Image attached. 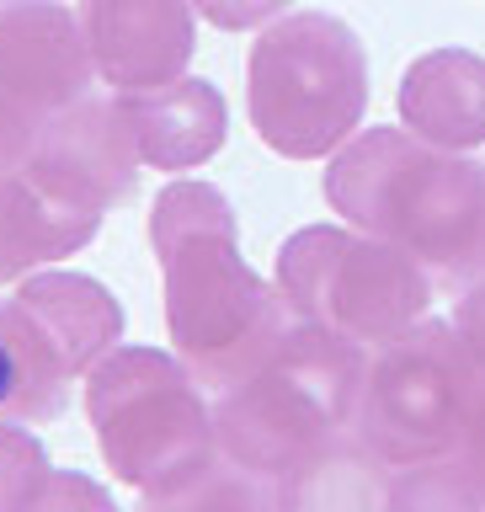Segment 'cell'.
<instances>
[{"instance_id": "4fadbf2b", "label": "cell", "mask_w": 485, "mask_h": 512, "mask_svg": "<svg viewBox=\"0 0 485 512\" xmlns=\"http://www.w3.org/2000/svg\"><path fill=\"white\" fill-rule=\"evenodd\" d=\"M400 118L438 150L485 144V59L470 48H432L400 80Z\"/></svg>"}, {"instance_id": "5b68a950", "label": "cell", "mask_w": 485, "mask_h": 512, "mask_svg": "<svg viewBox=\"0 0 485 512\" xmlns=\"http://www.w3.org/2000/svg\"><path fill=\"white\" fill-rule=\"evenodd\" d=\"M86 416L107 470L139 491L171 486L219 454L198 374L155 347H112L86 379Z\"/></svg>"}, {"instance_id": "8fae6325", "label": "cell", "mask_w": 485, "mask_h": 512, "mask_svg": "<svg viewBox=\"0 0 485 512\" xmlns=\"http://www.w3.org/2000/svg\"><path fill=\"white\" fill-rule=\"evenodd\" d=\"M96 75L118 91H150L187 70L192 59V0H80Z\"/></svg>"}, {"instance_id": "ac0fdd59", "label": "cell", "mask_w": 485, "mask_h": 512, "mask_svg": "<svg viewBox=\"0 0 485 512\" xmlns=\"http://www.w3.org/2000/svg\"><path fill=\"white\" fill-rule=\"evenodd\" d=\"M48 480V454L27 427L0 422V512H27Z\"/></svg>"}, {"instance_id": "7c38bea8", "label": "cell", "mask_w": 485, "mask_h": 512, "mask_svg": "<svg viewBox=\"0 0 485 512\" xmlns=\"http://www.w3.org/2000/svg\"><path fill=\"white\" fill-rule=\"evenodd\" d=\"M118 102L134 128L139 160L155 171L203 166L208 155H219L224 134H230V107H224L219 86L192 75H176L150 91H118Z\"/></svg>"}, {"instance_id": "8992f818", "label": "cell", "mask_w": 485, "mask_h": 512, "mask_svg": "<svg viewBox=\"0 0 485 512\" xmlns=\"http://www.w3.org/2000/svg\"><path fill=\"white\" fill-rule=\"evenodd\" d=\"M480 379L485 363L459 326L416 320L384 347H374L352 432L395 470L454 459Z\"/></svg>"}, {"instance_id": "7a4b0ae2", "label": "cell", "mask_w": 485, "mask_h": 512, "mask_svg": "<svg viewBox=\"0 0 485 512\" xmlns=\"http://www.w3.org/2000/svg\"><path fill=\"white\" fill-rule=\"evenodd\" d=\"M326 198L347 224L400 246L427 278H485V160L438 150L411 128H363L331 155Z\"/></svg>"}, {"instance_id": "e0dca14e", "label": "cell", "mask_w": 485, "mask_h": 512, "mask_svg": "<svg viewBox=\"0 0 485 512\" xmlns=\"http://www.w3.org/2000/svg\"><path fill=\"white\" fill-rule=\"evenodd\" d=\"M384 512H485V496L454 459L406 464V475L390 480Z\"/></svg>"}, {"instance_id": "9a60e30c", "label": "cell", "mask_w": 485, "mask_h": 512, "mask_svg": "<svg viewBox=\"0 0 485 512\" xmlns=\"http://www.w3.org/2000/svg\"><path fill=\"white\" fill-rule=\"evenodd\" d=\"M390 470L352 427L310 448L278 480V512H384L390 507Z\"/></svg>"}, {"instance_id": "cb8c5ba5", "label": "cell", "mask_w": 485, "mask_h": 512, "mask_svg": "<svg viewBox=\"0 0 485 512\" xmlns=\"http://www.w3.org/2000/svg\"><path fill=\"white\" fill-rule=\"evenodd\" d=\"M6 400H11V358H6V347H0V411H6Z\"/></svg>"}, {"instance_id": "ffe728a7", "label": "cell", "mask_w": 485, "mask_h": 512, "mask_svg": "<svg viewBox=\"0 0 485 512\" xmlns=\"http://www.w3.org/2000/svg\"><path fill=\"white\" fill-rule=\"evenodd\" d=\"M38 128H43L38 112H27L22 102H16V96L0 91V176L27 166L32 144H38Z\"/></svg>"}, {"instance_id": "2e32d148", "label": "cell", "mask_w": 485, "mask_h": 512, "mask_svg": "<svg viewBox=\"0 0 485 512\" xmlns=\"http://www.w3.org/2000/svg\"><path fill=\"white\" fill-rule=\"evenodd\" d=\"M139 512H278V480L214 454L171 486L144 491Z\"/></svg>"}, {"instance_id": "277c9868", "label": "cell", "mask_w": 485, "mask_h": 512, "mask_svg": "<svg viewBox=\"0 0 485 512\" xmlns=\"http://www.w3.org/2000/svg\"><path fill=\"white\" fill-rule=\"evenodd\" d=\"M251 123L267 150L320 160L342 150L368 107V54L358 32L326 11H294L251 43Z\"/></svg>"}, {"instance_id": "6da1fadb", "label": "cell", "mask_w": 485, "mask_h": 512, "mask_svg": "<svg viewBox=\"0 0 485 512\" xmlns=\"http://www.w3.org/2000/svg\"><path fill=\"white\" fill-rule=\"evenodd\" d=\"M150 246L166 278V326L208 390H230L294 326L278 288L240 256L235 208L208 182H171L150 208Z\"/></svg>"}, {"instance_id": "30bf717a", "label": "cell", "mask_w": 485, "mask_h": 512, "mask_svg": "<svg viewBox=\"0 0 485 512\" xmlns=\"http://www.w3.org/2000/svg\"><path fill=\"white\" fill-rule=\"evenodd\" d=\"M91 43L75 11L59 0H0V91L48 123L91 96Z\"/></svg>"}, {"instance_id": "9c48e42d", "label": "cell", "mask_w": 485, "mask_h": 512, "mask_svg": "<svg viewBox=\"0 0 485 512\" xmlns=\"http://www.w3.org/2000/svg\"><path fill=\"white\" fill-rule=\"evenodd\" d=\"M139 166L144 160L118 96H80L38 128V144L22 171L54 198L102 214L134 192Z\"/></svg>"}, {"instance_id": "7402d4cb", "label": "cell", "mask_w": 485, "mask_h": 512, "mask_svg": "<svg viewBox=\"0 0 485 512\" xmlns=\"http://www.w3.org/2000/svg\"><path fill=\"white\" fill-rule=\"evenodd\" d=\"M454 464L475 480L480 496H485V379H480V390H475V400H470V416H464V432H459Z\"/></svg>"}, {"instance_id": "603a6c76", "label": "cell", "mask_w": 485, "mask_h": 512, "mask_svg": "<svg viewBox=\"0 0 485 512\" xmlns=\"http://www.w3.org/2000/svg\"><path fill=\"white\" fill-rule=\"evenodd\" d=\"M454 326L464 331V342H470V347H475V358L485 363V278L459 299V320H454Z\"/></svg>"}, {"instance_id": "52a82bcc", "label": "cell", "mask_w": 485, "mask_h": 512, "mask_svg": "<svg viewBox=\"0 0 485 512\" xmlns=\"http://www.w3.org/2000/svg\"><path fill=\"white\" fill-rule=\"evenodd\" d=\"M278 294L304 326H326L363 347H384L427 315L432 278L422 262H411L379 235L310 224L283 240Z\"/></svg>"}, {"instance_id": "44dd1931", "label": "cell", "mask_w": 485, "mask_h": 512, "mask_svg": "<svg viewBox=\"0 0 485 512\" xmlns=\"http://www.w3.org/2000/svg\"><path fill=\"white\" fill-rule=\"evenodd\" d=\"M288 6V0H192V11H203V22H214L224 32H246L272 22Z\"/></svg>"}, {"instance_id": "ba28073f", "label": "cell", "mask_w": 485, "mask_h": 512, "mask_svg": "<svg viewBox=\"0 0 485 512\" xmlns=\"http://www.w3.org/2000/svg\"><path fill=\"white\" fill-rule=\"evenodd\" d=\"M123 304L86 272H38L0 299V347L11 358V422H54L70 384L118 347Z\"/></svg>"}, {"instance_id": "5bb4252c", "label": "cell", "mask_w": 485, "mask_h": 512, "mask_svg": "<svg viewBox=\"0 0 485 512\" xmlns=\"http://www.w3.org/2000/svg\"><path fill=\"white\" fill-rule=\"evenodd\" d=\"M96 230H102V214L54 198L27 171L0 176V283L80 251Z\"/></svg>"}, {"instance_id": "d6986e66", "label": "cell", "mask_w": 485, "mask_h": 512, "mask_svg": "<svg viewBox=\"0 0 485 512\" xmlns=\"http://www.w3.org/2000/svg\"><path fill=\"white\" fill-rule=\"evenodd\" d=\"M27 512H118V502L107 496V486H96L80 470H48L43 491L32 496Z\"/></svg>"}, {"instance_id": "3957f363", "label": "cell", "mask_w": 485, "mask_h": 512, "mask_svg": "<svg viewBox=\"0 0 485 512\" xmlns=\"http://www.w3.org/2000/svg\"><path fill=\"white\" fill-rule=\"evenodd\" d=\"M363 379H368L363 342L294 320L246 379L219 390L214 406L219 454L246 464L251 475L283 480L310 448L352 427Z\"/></svg>"}]
</instances>
